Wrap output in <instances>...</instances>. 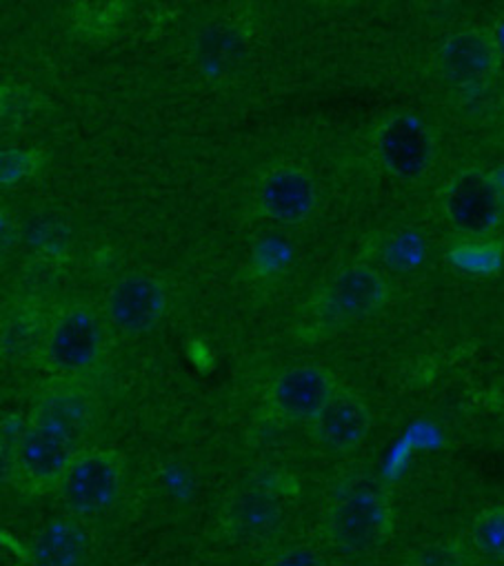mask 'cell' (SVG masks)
I'll use <instances>...</instances> for the list:
<instances>
[{"label": "cell", "instance_id": "cell-16", "mask_svg": "<svg viewBox=\"0 0 504 566\" xmlns=\"http://www.w3.org/2000/svg\"><path fill=\"white\" fill-rule=\"evenodd\" d=\"M449 260L453 266L475 275L497 273L504 264V240L493 235H466V240L449 249Z\"/></svg>", "mask_w": 504, "mask_h": 566}, {"label": "cell", "instance_id": "cell-21", "mask_svg": "<svg viewBox=\"0 0 504 566\" xmlns=\"http://www.w3.org/2000/svg\"><path fill=\"white\" fill-rule=\"evenodd\" d=\"M41 107V98L28 87L8 85L3 87V125L19 127Z\"/></svg>", "mask_w": 504, "mask_h": 566}, {"label": "cell", "instance_id": "cell-1", "mask_svg": "<svg viewBox=\"0 0 504 566\" xmlns=\"http://www.w3.org/2000/svg\"><path fill=\"white\" fill-rule=\"evenodd\" d=\"M83 449L85 444L67 433L25 418L8 453L10 480L25 495L54 493L65 469Z\"/></svg>", "mask_w": 504, "mask_h": 566}, {"label": "cell", "instance_id": "cell-22", "mask_svg": "<svg viewBox=\"0 0 504 566\" xmlns=\"http://www.w3.org/2000/svg\"><path fill=\"white\" fill-rule=\"evenodd\" d=\"M489 180H491V185H493L497 198H500L502 205H504V165H502V167H495L493 171H489Z\"/></svg>", "mask_w": 504, "mask_h": 566}, {"label": "cell", "instance_id": "cell-6", "mask_svg": "<svg viewBox=\"0 0 504 566\" xmlns=\"http://www.w3.org/2000/svg\"><path fill=\"white\" fill-rule=\"evenodd\" d=\"M440 78L455 90H482L502 70L491 30L469 28L451 34L435 54Z\"/></svg>", "mask_w": 504, "mask_h": 566}, {"label": "cell", "instance_id": "cell-5", "mask_svg": "<svg viewBox=\"0 0 504 566\" xmlns=\"http://www.w3.org/2000/svg\"><path fill=\"white\" fill-rule=\"evenodd\" d=\"M32 422L59 429L85 444L101 418V400L92 385L81 378H52V382L36 396L28 416Z\"/></svg>", "mask_w": 504, "mask_h": 566}, {"label": "cell", "instance_id": "cell-4", "mask_svg": "<svg viewBox=\"0 0 504 566\" xmlns=\"http://www.w3.org/2000/svg\"><path fill=\"white\" fill-rule=\"evenodd\" d=\"M127 478V460L116 449L85 447L65 469L56 495L72 517H90L107 511L120 495Z\"/></svg>", "mask_w": 504, "mask_h": 566}, {"label": "cell", "instance_id": "cell-13", "mask_svg": "<svg viewBox=\"0 0 504 566\" xmlns=\"http://www.w3.org/2000/svg\"><path fill=\"white\" fill-rule=\"evenodd\" d=\"M385 277L369 264H351L338 271L323 292V310L336 323H351L376 314L387 303Z\"/></svg>", "mask_w": 504, "mask_h": 566}, {"label": "cell", "instance_id": "cell-8", "mask_svg": "<svg viewBox=\"0 0 504 566\" xmlns=\"http://www.w3.org/2000/svg\"><path fill=\"white\" fill-rule=\"evenodd\" d=\"M336 389L338 382L329 369L318 365H296L285 369L270 385L265 407L276 422L309 424Z\"/></svg>", "mask_w": 504, "mask_h": 566}, {"label": "cell", "instance_id": "cell-11", "mask_svg": "<svg viewBox=\"0 0 504 566\" xmlns=\"http://www.w3.org/2000/svg\"><path fill=\"white\" fill-rule=\"evenodd\" d=\"M256 202L265 218L298 224L314 213L318 187L307 169L298 165H276L261 176Z\"/></svg>", "mask_w": 504, "mask_h": 566}, {"label": "cell", "instance_id": "cell-2", "mask_svg": "<svg viewBox=\"0 0 504 566\" xmlns=\"http://www.w3.org/2000/svg\"><path fill=\"white\" fill-rule=\"evenodd\" d=\"M105 336V323L94 310L67 307L52 318L39 340V367L56 378H81L101 360Z\"/></svg>", "mask_w": 504, "mask_h": 566}, {"label": "cell", "instance_id": "cell-12", "mask_svg": "<svg viewBox=\"0 0 504 566\" xmlns=\"http://www.w3.org/2000/svg\"><path fill=\"white\" fill-rule=\"evenodd\" d=\"M309 431L323 451L351 453L371 431V409L358 394L338 387L309 422Z\"/></svg>", "mask_w": 504, "mask_h": 566}, {"label": "cell", "instance_id": "cell-18", "mask_svg": "<svg viewBox=\"0 0 504 566\" xmlns=\"http://www.w3.org/2000/svg\"><path fill=\"white\" fill-rule=\"evenodd\" d=\"M427 249V240L418 229H398L382 240L380 258L389 269L409 273L424 262Z\"/></svg>", "mask_w": 504, "mask_h": 566}, {"label": "cell", "instance_id": "cell-24", "mask_svg": "<svg viewBox=\"0 0 504 566\" xmlns=\"http://www.w3.org/2000/svg\"><path fill=\"white\" fill-rule=\"evenodd\" d=\"M332 3H356V0H332Z\"/></svg>", "mask_w": 504, "mask_h": 566}, {"label": "cell", "instance_id": "cell-19", "mask_svg": "<svg viewBox=\"0 0 504 566\" xmlns=\"http://www.w3.org/2000/svg\"><path fill=\"white\" fill-rule=\"evenodd\" d=\"M471 539L482 555L504 562V504L484 509L473 520Z\"/></svg>", "mask_w": 504, "mask_h": 566}, {"label": "cell", "instance_id": "cell-15", "mask_svg": "<svg viewBox=\"0 0 504 566\" xmlns=\"http://www.w3.org/2000/svg\"><path fill=\"white\" fill-rule=\"evenodd\" d=\"M229 520L242 535L263 537L279 526L281 506L267 493L246 491L233 500L229 509Z\"/></svg>", "mask_w": 504, "mask_h": 566}, {"label": "cell", "instance_id": "cell-23", "mask_svg": "<svg viewBox=\"0 0 504 566\" xmlns=\"http://www.w3.org/2000/svg\"><path fill=\"white\" fill-rule=\"evenodd\" d=\"M491 34H493V41H495V48H497V54H500L502 67H504V17L491 28Z\"/></svg>", "mask_w": 504, "mask_h": 566}, {"label": "cell", "instance_id": "cell-3", "mask_svg": "<svg viewBox=\"0 0 504 566\" xmlns=\"http://www.w3.org/2000/svg\"><path fill=\"white\" fill-rule=\"evenodd\" d=\"M325 533L345 553H376L393 533V509L387 493L371 486L349 489L327 509Z\"/></svg>", "mask_w": 504, "mask_h": 566}, {"label": "cell", "instance_id": "cell-9", "mask_svg": "<svg viewBox=\"0 0 504 566\" xmlns=\"http://www.w3.org/2000/svg\"><path fill=\"white\" fill-rule=\"evenodd\" d=\"M442 211L449 224L462 235H491L502 222L504 205L497 198L489 174L464 169L451 178L442 193Z\"/></svg>", "mask_w": 504, "mask_h": 566}, {"label": "cell", "instance_id": "cell-14", "mask_svg": "<svg viewBox=\"0 0 504 566\" xmlns=\"http://www.w3.org/2000/svg\"><path fill=\"white\" fill-rule=\"evenodd\" d=\"M32 559L48 566L81 564L90 555V535L76 520H56L43 526L30 546Z\"/></svg>", "mask_w": 504, "mask_h": 566}, {"label": "cell", "instance_id": "cell-10", "mask_svg": "<svg viewBox=\"0 0 504 566\" xmlns=\"http://www.w3.org/2000/svg\"><path fill=\"white\" fill-rule=\"evenodd\" d=\"M165 310L167 290L158 277L147 273H129L116 280L105 301L107 323L125 336L151 332L165 316Z\"/></svg>", "mask_w": 504, "mask_h": 566}, {"label": "cell", "instance_id": "cell-17", "mask_svg": "<svg viewBox=\"0 0 504 566\" xmlns=\"http://www.w3.org/2000/svg\"><path fill=\"white\" fill-rule=\"evenodd\" d=\"M72 14L81 34L112 36L125 17V0H72Z\"/></svg>", "mask_w": 504, "mask_h": 566}, {"label": "cell", "instance_id": "cell-20", "mask_svg": "<svg viewBox=\"0 0 504 566\" xmlns=\"http://www.w3.org/2000/svg\"><path fill=\"white\" fill-rule=\"evenodd\" d=\"M48 165V154L43 149H6L0 154V182L6 187H17L36 178Z\"/></svg>", "mask_w": 504, "mask_h": 566}, {"label": "cell", "instance_id": "cell-7", "mask_svg": "<svg viewBox=\"0 0 504 566\" xmlns=\"http://www.w3.org/2000/svg\"><path fill=\"white\" fill-rule=\"evenodd\" d=\"M374 151L382 169L400 180H416L433 163L435 143L429 127L411 114H393L374 134Z\"/></svg>", "mask_w": 504, "mask_h": 566}]
</instances>
